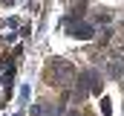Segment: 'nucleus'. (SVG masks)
<instances>
[{
  "label": "nucleus",
  "mask_w": 124,
  "mask_h": 116,
  "mask_svg": "<svg viewBox=\"0 0 124 116\" xmlns=\"http://www.w3.org/2000/svg\"><path fill=\"white\" fill-rule=\"evenodd\" d=\"M72 32H75L78 38H90V35H93V29H90V26H84V23H78V26H72Z\"/></svg>",
  "instance_id": "nucleus-1"
}]
</instances>
